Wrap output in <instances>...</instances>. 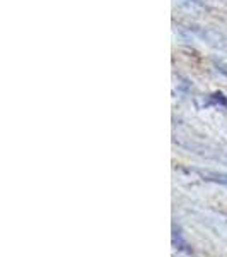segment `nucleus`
I'll return each mask as SVG.
<instances>
[{"label":"nucleus","mask_w":227,"mask_h":257,"mask_svg":"<svg viewBox=\"0 0 227 257\" xmlns=\"http://www.w3.org/2000/svg\"><path fill=\"white\" fill-rule=\"evenodd\" d=\"M207 180H212V182H217V184H224L227 185V173H216V172H205L202 173Z\"/></svg>","instance_id":"f257e3e1"}]
</instances>
